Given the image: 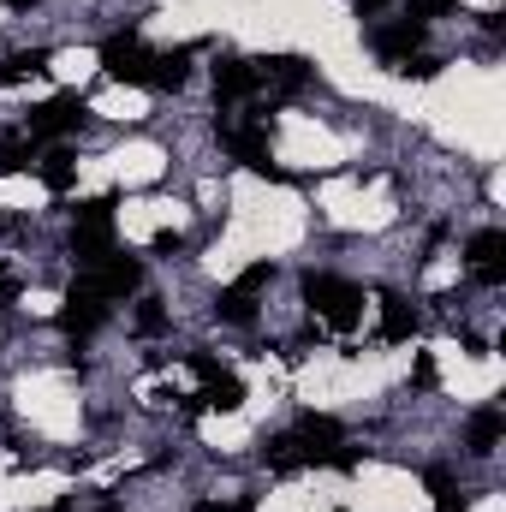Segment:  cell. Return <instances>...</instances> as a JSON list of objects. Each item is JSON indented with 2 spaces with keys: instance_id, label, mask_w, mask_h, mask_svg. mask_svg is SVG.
Segmentation results:
<instances>
[{
  "instance_id": "cell-27",
  "label": "cell",
  "mask_w": 506,
  "mask_h": 512,
  "mask_svg": "<svg viewBox=\"0 0 506 512\" xmlns=\"http://www.w3.org/2000/svg\"><path fill=\"white\" fill-rule=\"evenodd\" d=\"M149 251H155V256H167V251L179 256V233H155V239H149Z\"/></svg>"
},
{
  "instance_id": "cell-18",
  "label": "cell",
  "mask_w": 506,
  "mask_h": 512,
  "mask_svg": "<svg viewBox=\"0 0 506 512\" xmlns=\"http://www.w3.org/2000/svg\"><path fill=\"white\" fill-rule=\"evenodd\" d=\"M215 316H221V322H233V328L256 322V292H239V286H227V292L215 298Z\"/></svg>"
},
{
  "instance_id": "cell-9",
  "label": "cell",
  "mask_w": 506,
  "mask_h": 512,
  "mask_svg": "<svg viewBox=\"0 0 506 512\" xmlns=\"http://www.w3.org/2000/svg\"><path fill=\"white\" fill-rule=\"evenodd\" d=\"M417 48H423V24H417V18H399V24H381L376 30V54L387 60V66L411 60Z\"/></svg>"
},
{
  "instance_id": "cell-7",
  "label": "cell",
  "mask_w": 506,
  "mask_h": 512,
  "mask_svg": "<svg viewBox=\"0 0 506 512\" xmlns=\"http://www.w3.org/2000/svg\"><path fill=\"white\" fill-rule=\"evenodd\" d=\"M102 316H108V304H102V298H96V292H90V286L78 280V286L66 292V310H60V328H66L72 340H84V334H96V328H102Z\"/></svg>"
},
{
  "instance_id": "cell-10",
  "label": "cell",
  "mask_w": 506,
  "mask_h": 512,
  "mask_svg": "<svg viewBox=\"0 0 506 512\" xmlns=\"http://www.w3.org/2000/svg\"><path fill=\"white\" fill-rule=\"evenodd\" d=\"M417 322H423V316H417L399 292H381V340H387V346H405V340L417 334Z\"/></svg>"
},
{
  "instance_id": "cell-29",
  "label": "cell",
  "mask_w": 506,
  "mask_h": 512,
  "mask_svg": "<svg viewBox=\"0 0 506 512\" xmlns=\"http://www.w3.org/2000/svg\"><path fill=\"white\" fill-rule=\"evenodd\" d=\"M197 512H251V501H239V507H221V501H203Z\"/></svg>"
},
{
  "instance_id": "cell-31",
  "label": "cell",
  "mask_w": 506,
  "mask_h": 512,
  "mask_svg": "<svg viewBox=\"0 0 506 512\" xmlns=\"http://www.w3.org/2000/svg\"><path fill=\"white\" fill-rule=\"evenodd\" d=\"M6 6H12V12H30V6H36V0H6Z\"/></svg>"
},
{
  "instance_id": "cell-11",
  "label": "cell",
  "mask_w": 506,
  "mask_h": 512,
  "mask_svg": "<svg viewBox=\"0 0 506 512\" xmlns=\"http://www.w3.org/2000/svg\"><path fill=\"white\" fill-rule=\"evenodd\" d=\"M256 90V66L251 60H221L215 66V102L227 108V102H239V96H251Z\"/></svg>"
},
{
  "instance_id": "cell-20",
  "label": "cell",
  "mask_w": 506,
  "mask_h": 512,
  "mask_svg": "<svg viewBox=\"0 0 506 512\" xmlns=\"http://www.w3.org/2000/svg\"><path fill=\"white\" fill-rule=\"evenodd\" d=\"M429 489H435V512H471V495H459L447 471H429Z\"/></svg>"
},
{
  "instance_id": "cell-25",
  "label": "cell",
  "mask_w": 506,
  "mask_h": 512,
  "mask_svg": "<svg viewBox=\"0 0 506 512\" xmlns=\"http://www.w3.org/2000/svg\"><path fill=\"white\" fill-rule=\"evenodd\" d=\"M137 328H143V334H161V328H167V310H161V304L149 298V304L137 310Z\"/></svg>"
},
{
  "instance_id": "cell-14",
  "label": "cell",
  "mask_w": 506,
  "mask_h": 512,
  "mask_svg": "<svg viewBox=\"0 0 506 512\" xmlns=\"http://www.w3.org/2000/svg\"><path fill=\"white\" fill-rule=\"evenodd\" d=\"M185 78H191V48L155 54V66H149V90H179Z\"/></svg>"
},
{
  "instance_id": "cell-21",
  "label": "cell",
  "mask_w": 506,
  "mask_h": 512,
  "mask_svg": "<svg viewBox=\"0 0 506 512\" xmlns=\"http://www.w3.org/2000/svg\"><path fill=\"white\" fill-rule=\"evenodd\" d=\"M36 155L24 149V143H0V179H12V173H24Z\"/></svg>"
},
{
  "instance_id": "cell-3",
  "label": "cell",
  "mask_w": 506,
  "mask_h": 512,
  "mask_svg": "<svg viewBox=\"0 0 506 512\" xmlns=\"http://www.w3.org/2000/svg\"><path fill=\"white\" fill-rule=\"evenodd\" d=\"M149 66H155V54L143 48V36H108V42H102V72H108L114 84L149 90Z\"/></svg>"
},
{
  "instance_id": "cell-12",
  "label": "cell",
  "mask_w": 506,
  "mask_h": 512,
  "mask_svg": "<svg viewBox=\"0 0 506 512\" xmlns=\"http://www.w3.org/2000/svg\"><path fill=\"white\" fill-rule=\"evenodd\" d=\"M501 435H506V411H501V405H483V411L471 417V429H465V447L483 459V453H495V447H501Z\"/></svg>"
},
{
  "instance_id": "cell-22",
  "label": "cell",
  "mask_w": 506,
  "mask_h": 512,
  "mask_svg": "<svg viewBox=\"0 0 506 512\" xmlns=\"http://www.w3.org/2000/svg\"><path fill=\"white\" fill-rule=\"evenodd\" d=\"M393 72H399V78H441V60H429V54H411V60H399Z\"/></svg>"
},
{
  "instance_id": "cell-4",
  "label": "cell",
  "mask_w": 506,
  "mask_h": 512,
  "mask_svg": "<svg viewBox=\"0 0 506 512\" xmlns=\"http://www.w3.org/2000/svg\"><path fill=\"white\" fill-rule=\"evenodd\" d=\"M191 370L203 376V393H197L203 411H239V405H245V382H239L233 370H221L209 352H191Z\"/></svg>"
},
{
  "instance_id": "cell-1",
  "label": "cell",
  "mask_w": 506,
  "mask_h": 512,
  "mask_svg": "<svg viewBox=\"0 0 506 512\" xmlns=\"http://www.w3.org/2000/svg\"><path fill=\"white\" fill-rule=\"evenodd\" d=\"M304 298H310V310H316L328 328H340V334H352L358 316H364V292H358L352 280H340V274H304Z\"/></svg>"
},
{
  "instance_id": "cell-28",
  "label": "cell",
  "mask_w": 506,
  "mask_h": 512,
  "mask_svg": "<svg viewBox=\"0 0 506 512\" xmlns=\"http://www.w3.org/2000/svg\"><path fill=\"white\" fill-rule=\"evenodd\" d=\"M0 298H18V274H6V268H0Z\"/></svg>"
},
{
  "instance_id": "cell-30",
  "label": "cell",
  "mask_w": 506,
  "mask_h": 512,
  "mask_svg": "<svg viewBox=\"0 0 506 512\" xmlns=\"http://www.w3.org/2000/svg\"><path fill=\"white\" fill-rule=\"evenodd\" d=\"M387 0H358V18H370V12H381Z\"/></svg>"
},
{
  "instance_id": "cell-8",
  "label": "cell",
  "mask_w": 506,
  "mask_h": 512,
  "mask_svg": "<svg viewBox=\"0 0 506 512\" xmlns=\"http://www.w3.org/2000/svg\"><path fill=\"white\" fill-rule=\"evenodd\" d=\"M501 251H506V233H501V227H489V233H477V239L465 245V256H471V268H477V280H483V286H501V280H506Z\"/></svg>"
},
{
  "instance_id": "cell-24",
  "label": "cell",
  "mask_w": 506,
  "mask_h": 512,
  "mask_svg": "<svg viewBox=\"0 0 506 512\" xmlns=\"http://www.w3.org/2000/svg\"><path fill=\"white\" fill-rule=\"evenodd\" d=\"M268 280H274V262H251V268L239 274V292H262Z\"/></svg>"
},
{
  "instance_id": "cell-6",
  "label": "cell",
  "mask_w": 506,
  "mask_h": 512,
  "mask_svg": "<svg viewBox=\"0 0 506 512\" xmlns=\"http://www.w3.org/2000/svg\"><path fill=\"white\" fill-rule=\"evenodd\" d=\"M137 280H143V268L131 262V256H102L96 268H84V286L108 304V298H126V292H137Z\"/></svg>"
},
{
  "instance_id": "cell-19",
  "label": "cell",
  "mask_w": 506,
  "mask_h": 512,
  "mask_svg": "<svg viewBox=\"0 0 506 512\" xmlns=\"http://www.w3.org/2000/svg\"><path fill=\"white\" fill-rule=\"evenodd\" d=\"M268 465H274V471H304V465H316V459H310V447H304L298 435H280V441H268Z\"/></svg>"
},
{
  "instance_id": "cell-23",
  "label": "cell",
  "mask_w": 506,
  "mask_h": 512,
  "mask_svg": "<svg viewBox=\"0 0 506 512\" xmlns=\"http://www.w3.org/2000/svg\"><path fill=\"white\" fill-rule=\"evenodd\" d=\"M405 12H411L417 24H429V18H447V12H453V0H405Z\"/></svg>"
},
{
  "instance_id": "cell-2",
  "label": "cell",
  "mask_w": 506,
  "mask_h": 512,
  "mask_svg": "<svg viewBox=\"0 0 506 512\" xmlns=\"http://www.w3.org/2000/svg\"><path fill=\"white\" fill-rule=\"evenodd\" d=\"M72 256H78V268H96L102 256H114V197H96V203L78 209Z\"/></svg>"
},
{
  "instance_id": "cell-26",
  "label": "cell",
  "mask_w": 506,
  "mask_h": 512,
  "mask_svg": "<svg viewBox=\"0 0 506 512\" xmlns=\"http://www.w3.org/2000/svg\"><path fill=\"white\" fill-rule=\"evenodd\" d=\"M411 376H417V387H435V358L417 352V370H411Z\"/></svg>"
},
{
  "instance_id": "cell-16",
  "label": "cell",
  "mask_w": 506,
  "mask_h": 512,
  "mask_svg": "<svg viewBox=\"0 0 506 512\" xmlns=\"http://www.w3.org/2000/svg\"><path fill=\"white\" fill-rule=\"evenodd\" d=\"M48 48H24V54H12V60H0V90H12V84H24V78H36V72H48Z\"/></svg>"
},
{
  "instance_id": "cell-13",
  "label": "cell",
  "mask_w": 506,
  "mask_h": 512,
  "mask_svg": "<svg viewBox=\"0 0 506 512\" xmlns=\"http://www.w3.org/2000/svg\"><path fill=\"white\" fill-rule=\"evenodd\" d=\"M256 66V84H280V90H304V78H310V66L298 60V54H274V60H251Z\"/></svg>"
},
{
  "instance_id": "cell-15",
  "label": "cell",
  "mask_w": 506,
  "mask_h": 512,
  "mask_svg": "<svg viewBox=\"0 0 506 512\" xmlns=\"http://www.w3.org/2000/svg\"><path fill=\"white\" fill-rule=\"evenodd\" d=\"M292 435L310 447V459H322L328 447H340V423H334V417H316V411H310V417H298V429H292Z\"/></svg>"
},
{
  "instance_id": "cell-5",
  "label": "cell",
  "mask_w": 506,
  "mask_h": 512,
  "mask_svg": "<svg viewBox=\"0 0 506 512\" xmlns=\"http://www.w3.org/2000/svg\"><path fill=\"white\" fill-rule=\"evenodd\" d=\"M90 120V102L78 96V90H66V96H48L36 114H30V137H66V131H78Z\"/></svg>"
},
{
  "instance_id": "cell-17",
  "label": "cell",
  "mask_w": 506,
  "mask_h": 512,
  "mask_svg": "<svg viewBox=\"0 0 506 512\" xmlns=\"http://www.w3.org/2000/svg\"><path fill=\"white\" fill-rule=\"evenodd\" d=\"M72 179H78V155L72 149H48L42 155V185L48 191H72Z\"/></svg>"
}]
</instances>
